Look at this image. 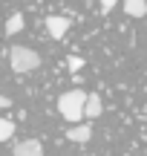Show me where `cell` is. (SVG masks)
Segmentation results:
<instances>
[{"mask_svg":"<svg viewBox=\"0 0 147 156\" xmlns=\"http://www.w3.org/2000/svg\"><path fill=\"white\" fill-rule=\"evenodd\" d=\"M12 107V98H6V95H0V110H9Z\"/></svg>","mask_w":147,"mask_h":156,"instance_id":"cell-12","label":"cell"},{"mask_svg":"<svg viewBox=\"0 0 147 156\" xmlns=\"http://www.w3.org/2000/svg\"><path fill=\"white\" fill-rule=\"evenodd\" d=\"M98 3H101V12L107 15V12H113L115 6H118V0H98Z\"/></svg>","mask_w":147,"mask_h":156,"instance_id":"cell-10","label":"cell"},{"mask_svg":"<svg viewBox=\"0 0 147 156\" xmlns=\"http://www.w3.org/2000/svg\"><path fill=\"white\" fill-rule=\"evenodd\" d=\"M12 156H43V145L38 139H23L12 147Z\"/></svg>","mask_w":147,"mask_h":156,"instance_id":"cell-4","label":"cell"},{"mask_svg":"<svg viewBox=\"0 0 147 156\" xmlns=\"http://www.w3.org/2000/svg\"><path fill=\"white\" fill-rule=\"evenodd\" d=\"M9 64L15 73H32L40 67V55L29 46H12L9 49Z\"/></svg>","mask_w":147,"mask_h":156,"instance_id":"cell-2","label":"cell"},{"mask_svg":"<svg viewBox=\"0 0 147 156\" xmlns=\"http://www.w3.org/2000/svg\"><path fill=\"white\" fill-rule=\"evenodd\" d=\"M67 139L75 142V145H87V142L92 139V127H90L87 122H84V124H72V127L67 130Z\"/></svg>","mask_w":147,"mask_h":156,"instance_id":"cell-5","label":"cell"},{"mask_svg":"<svg viewBox=\"0 0 147 156\" xmlns=\"http://www.w3.org/2000/svg\"><path fill=\"white\" fill-rule=\"evenodd\" d=\"M12 136H15V122H9V119H0V142H9Z\"/></svg>","mask_w":147,"mask_h":156,"instance_id":"cell-9","label":"cell"},{"mask_svg":"<svg viewBox=\"0 0 147 156\" xmlns=\"http://www.w3.org/2000/svg\"><path fill=\"white\" fill-rule=\"evenodd\" d=\"M124 12L130 17H144L147 15V0H124Z\"/></svg>","mask_w":147,"mask_h":156,"instance_id":"cell-7","label":"cell"},{"mask_svg":"<svg viewBox=\"0 0 147 156\" xmlns=\"http://www.w3.org/2000/svg\"><path fill=\"white\" fill-rule=\"evenodd\" d=\"M101 113H104L101 95H98V93H90V98H87V110H84V116H87V119H98Z\"/></svg>","mask_w":147,"mask_h":156,"instance_id":"cell-6","label":"cell"},{"mask_svg":"<svg viewBox=\"0 0 147 156\" xmlns=\"http://www.w3.org/2000/svg\"><path fill=\"white\" fill-rule=\"evenodd\" d=\"M23 26H26V17H23L20 12H15V15L6 20V35H17V32H23Z\"/></svg>","mask_w":147,"mask_h":156,"instance_id":"cell-8","label":"cell"},{"mask_svg":"<svg viewBox=\"0 0 147 156\" xmlns=\"http://www.w3.org/2000/svg\"><path fill=\"white\" fill-rule=\"evenodd\" d=\"M87 98H90V93H84V90H69V93H63L61 98H58V113H61L67 122L81 124L84 110H87Z\"/></svg>","mask_w":147,"mask_h":156,"instance_id":"cell-1","label":"cell"},{"mask_svg":"<svg viewBox=\"0 0 147 156\" xmlns=\"http://www.w3.org/2000/svg\"><path fill=\"white\" fill-rule=\"evenodd\" d=\"M69 26H72V20H69V17H61V15H49V17H46L49 38H55V41H61L63 35L69 32Z\"/></svg>","mask_w":147,"mask_h":156,"instance_id":"cell-3","label":"cell"},{"mask_svg":"<svg viewBox=\"0 0 147 156\" xmlns=\"http://www.w3.org/2000/svg\"><path fill=\"white\" fill-rule=\"evenodd\" d=\"M67 64H69V69H72V73H78V69H81V67H84V61H81V58H78V55H72V58H69V61H67Z\"/></svg>","mask_w":147,"mask_h":156,"instance_id":"cell-11","label":"cell"}]
</instances>
